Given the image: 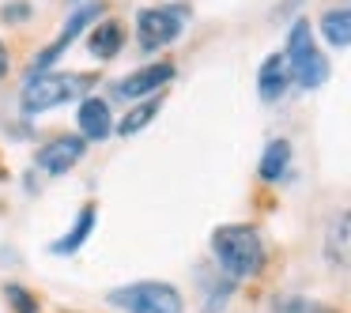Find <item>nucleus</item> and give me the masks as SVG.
<instances>
[{
	"instance_id": "18",
	"label": "nucleus",
	"mask_w": 351,
	"mask_h": 313,
	"mask_svg": "<svg viewBox=\"0 0 351 313\" xmlns=\"http://www.w3.org/2000/svg\"><path fill=\"white\" fill-rule=\"evenodd\" d=\"M19 16H31V4H8L4 8V19H19Z\"/></svg>"
},
{
	"instance_id": "10",
	"label": "nucleus",
	"mask_w": 351,
	"mask_h": 313,
	"mask_svg": "<svg viewBox=\"0 0 351 313\" xmlns=\"http://www.w3.org/2000/svg\"><path fill=\"white\" fill-rule=\"evenodd\" d=\"M325 257L336 268L351 272V212H340L325 230Z\"/></svg>"
},
{
	"instance_id": "2",
	"label": "nucleus",
	"mask_w": 351,
	"mask_h": 313,
	"mask_svg": "<svg viewBox=\"0 0 351 313\" xmlns=\"http://www.w3.org/2000/svg\"><path fill=\"white\" fill-rule=\"evenodd\" d=\"M283 57H287V68H291V84H298L302 91H317L328 79V57L321 53L317 38H313L310 19H295Z\"/></svg>"
},
{
	"instance_id": "5",
	"label": "nucleus",
	"mask_w": 351,
	"mask_h": 313,
	"mask_svg": "<svg viewBox=\"0 0 351 313\" xmlns=\"http://www.w3.org/2000/svg\"><path fill=\"white\" fill-rule=\"evenodd\" d=\"M185 19H189V8L185 4H159V8H144L136 16V42L144 53H155V49L170 46L178 34L185 31Z\"/></svg>"
},
{
	"instance_id": "19",
	"label": "nucleus",
	"mask_w": 351,
	"mask_h": 313,
	"mask_svg": "<svg viewBox=\"0 0 351 313\" xmlns=\"http://www.w3.org/2000/svg\"><path fill=\"white\" fill-rule=\"evenodd\" d=\"M8 76V49H4V42H0V79Z\"/></svg>"
},
{
	"instance_id": "6",
	"label": "nucleus",
	"mask_w": 351,
	"mask_h": 313,
	"mask_svg": "<svg viewBox=\"0 0 351 313\" xmlns=\"http://www.w3.org/2000/svg\"><path fill=\"white\" fill-rule=\"evenodd\" d=\"M99 16H102V4H99V0H91V4H87V8H80L76 16H72L69 23H64L61 38H57L53 46H46V49H42V57H38V61L31 64V72H49V68H53V64H57V57H61L64 49H69L72 42L80 38V31H84V27L91 23V19H99Z\"/></svg>"
},
{
	"instance_id": "14",
	"label": "nucleus",
	"mask_w": 351,
	"mask_h": 313,
	"mask_svg": "<svg viewBox=\"0 0 351 313\" xmlns=\"http://www.w3.org/2000/svg\"><path fill=\"white\" fill-rule=\"evenodd\" d=\"M287 166H291V144L287 140H272V144L265 147V155H261V177L265 181H280L283 174H287Z\"/></svg>"
},
{
	"instance_id": "8",
	"label": "nucleus",
	"mask_w": 351,
	"mask_h": 313,
	"mask_svg": "<svg viewBox=\"0 0 351 313\" xmlns=\"http://www.w3.org/2000/svg\"><path fill=\"white\" fill-rule=\"evenodd\" d=\"M174 79V64L170 61H155L147 64V68L132 72V76H125L121 84H117V95L121 99H144V95H159L162 87Z\"/></svg>"
},
{
	"instance_id": "13",
	"label": "nucleus",
	"mask_w": 351,
	"mask_h": 313,
	"mask_svg": "<svg viewBox=\"0 0 351 313\" xmlns=\"http://www.w3.org/2000/svg\"><path fill=\"white\" fill-rule=\"evenodd\" d=\"M121 42H125V31H121V23H114V19H102V23L87 34V49H91L99 61H110V57L121 49Z\"/></svg>"
},
{
	"instance_id": "4",
	"label": "nucleus",
	"mask_w": 351,
	"mask_h": 313,
	"mask_svg": "<svg viewBox=\"0 0 351 313\" xmlns=\"http://www.w3.org/2000/svg\"><path fill=\"white\" fill-rule=\"evenodd\" d=\"M110 305L125 313H182V295H178L170 283H159V279H140V283H129V287H117L110 295Z\"/></svg>"
},
{
	"instance_id": "3",
	"label": "nucleus",
	"mask_w": 351,
	"mask_h": 313,
	"mask_svg": "<svg viewBox=\"0 0 351 313\" xmlns=\"http://www.w3.org/2000/svg\"><path fill=\"white\" fill-rule=\"evenodd\" d=\"M91 87V76L76 72H31L23 84V114H42L61 102H72Z\"/></svg>"
},
{
	"instance_id": "9",
	"label": "nucleus",
	"mask_w": 351,
	"mask_h": 313,
	"mask_svg": "<svg viewBox=\"0 0 351 313\" xmlns=\"http://www.w3.org/2000/svg\"><path fill=\"white\" fill-rule=\"evenodd\" d=\"M291 87V68H287V57L283 53H272L257 72V95L261 102H280Z\"/></svg>"
},
{
	"instance_id": "17",
	"label": "nucleus",
	"mask_w": 351,
	"mask_h": 313,
	"mask_svg": "<svg viewBox=\"0 0 351 313\" xmlns=\"http://www.w3.org/2000/svg\"><path fill=\"white\" fill-rule=\"evenodd\" d=\"M276 313H336V310L325 305V302H313V298L295 295V298H283V302L276 305Z\"/></svg>"
},
{
	"instance_id": "11",
	"label": "nucleus",
	"mask_w": 351,
	"mask_h": 313,
	"mask_svg": "<svg viewBox=\"0 0 351 313\" xmlns=\"http://www.w3.org/2000/svg\"><path fill=\"white\" fill-rule=\"evenodd\" d=\"M80 132L84 140H106L114 132V121H110V106L102 99H84L80 102Z\"/></svg>"
},
{
	"instance_id": "12",
	"label": "nucleus",
	"mask_w": 351,
	"mask_h": 313,
	"mask_svg": "<svg viewBox=\"0 0 351 313\" xmlns=\"http://www.w3.org/2000/svg\"><path fill=\"white\" fill-rule=\"evenodd\" d=\"M317 27H321V38H325L332 49H348L351 46V4H343V8H328Z\"/></svg>"
},
{
	"instance_id": "16",
	"label": "nucleus",
	"mask_w": 351,
	"mask_h": 313,
	"mask_svg": "<svg viewBox=\"0 0 351 313\" xmlns=\"http://www.w3.org/2000/svg\"><path fill=\"white\" fill-rule=\"evenodd\" d=\"M159 106H162V99H159V95H155V99H147V102H140V106H132V110H129V117H121L117 132H121V136H132V132H140L144 125H152V121H155Z\"/></svg>"
},
{
	"instance_id": "1",
	"label": "nucleus",
	"mask_w": 351,
	"mask_h": 313,
	"mask_svg": "<svg viewBox=\"0 0 351 313\" xmlns=\"http://www.w3.org/2000/svg\"><path fill=\"white\" fill-rule=\"evenodd\" d=\"M212 253L219 260V272L230 283L250 279L265 268V242H261L257 227L250 223H227V227H215L212 234Z\"/></svg>"
},
{
	"instance_id": "15",
	"label": "nucleus",
	"mask_w": 351,
	"mask_h": 313,
	"mask_svg": "<svg viewBox=\"0 0 351 313\" xmlns=\"http://www.w3.org/2000/svg\"><path fill=\"white\" fill-rule=\"evenodd\" d=\"M95 219H99V212H95V208L87 204L84 212L76 215V223H72L69 238H61V242H53V245H49V249H53V253H76L80 245H84L87 238H91V230H95Z\"/></svg>"
},
{
	"instance_id": "7",
	"label": "nucleus",
	"mask_w": 351,
	"mask_h": 313,
	"mask_svg": "<svg viewBox=\"0 0 351 313\" xmlns=\"http://www.w3.org/2000/svg\"><path fill=\"white\" fill-rule=\"evenodd\" d=\"M84 151H87V140L84 136H57V140H49V144L38 151V166L46 170V174L61 177V174H69V170L84 159Z\"/></svg>"
}]
</instances>
